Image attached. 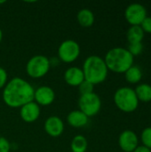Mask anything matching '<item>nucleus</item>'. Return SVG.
I'll use <instances>...</instances> for the list:
<instances>
[{
	"label": "nucleus",
	"mask_w": 151,
	"mask_h": 152,
	"mask_svg": "<svg viewBox=\"0 0 151 152\" xmlns=\"http://www.w3.org/2000/svg\"><path fill=\"white\" fill-rule=\"evenodd\" d=\"M124 74H125V80L132 85L139 84L142 78V69L136 65H133L132 67H130Z\"/></svg>",
	"instance_id": "f3484780"
},
{
	"label": "nucleus",
	"mask_w": 151,
	"mask_h": 152,
	"mask_svg": "<svg viewBox=\"0 0 151 152\" xmlns=\"http://www.w3.org/2000/svg\"><path fill=\"white\" fill-rule=\"evenodd\" d=\"M139 102H151V86L150 84H139L134 89Z\"/></svg>",
	"instance_id": "a211bd4d"
},
{
	"label": "nucleus",
	"mask_w": 151,
	"mask_h": 152,
	"mask_svg": "<svg viewBox=\"0 0 151 152\" xmlns=\"http://www.w3.org/2000/svg\"><path fill=\"white\" fill-rule=\"evenodd\" d=\"M88 119L89 118L79 110L70 111L67 117V121L69 125L75 128H80L86 126L88 123Z\"/></svg>",
	"instance_id": "4468645a"
},
{
	"label": "nucleus",
	"mask_w": 151,
	"mask_h": 152,
	"mask_svg": "<svg viewBox=\"0 0 151 152\" xmlns=\"http://www.w3.org/2000/svg\"><path fill=\"white\" fill-rule=\"evenodd\" d=\"M77 22L85 28L91 27L94 22V14L89 9H81L77 14Z\"/></svg>",
	"instance_id": "2eb2a0df"
},
{
	"label": "nucleus",
	"mask_w": 151,
	"mask_h": 152,
	"mask_svg": "<svg viewBox=\"0 0 151 152\" xmlns=\"http://www.w3.org/2000/svg\"><path fill=\"white\" fill-rule=\"evenodd\" d=\"M118 145L123 152H133L139 146V137L133 130H125L119 134Z\"/></svg>",
	"instance_id": "1a4fd4ad"
},
{
	"label": "nucleus",
	"mask_w": 151,
	"mask_h": 152,
	"mask_svg": "<svg viewBox=\"0 0 151 152\" xmlns=\"http://www.w3.org/2000/svg\"><path fill=\"white\" fill-rule=\"evenodd\" d=\"M141 28H142L143 32L144 33H149L151 34V17L150 16H147L143 21L142 22V24L140 25Z\"/></svg>",
	"instance_id": "5701e85b"
},
{
	"label": "nucleus",
	"mask_w": 151,
	"mask_h": 152,
	"mask_svg": "<svg viewBox=\"0 0 151 152\" xmlns=\"http://www.w3.org/2000/svg\"><path fill=\"white\" fill-rule=\"evenodd\" d=\"M78 106L79 110H81L88 118L93 117L101 110V100L95 93L80 95L78 100Z\"/></svg>",
	"instance_id": "423d86ee"
},
{
	"label": "nucleus",
	"mask_w": 151,
	"mask_h": 152,
	"mask_svg": "<svg viewBox=\"0 0 151 152\" xmlns=\"http://www.w3.org/2000/svg\"><path fill=\"white\" fill-rule=\"evenodd\" d=\"M114 102L118 110L125 113L135 111L140 103L134 89L128 86L120 87L115 92Z\"/></svg>",
	"instance_id": "20e7f679"
},
{
	"label": "nucleus",
	"mask_w": 151,
	"mask_h": 152,
	"mask_svg": "<svg viewBox=\"0 0 151 152\" xmlns=\"http://www.w3.org/2000/svg\"><path fill=\"white\" fill-rule=\"evenodd\" d=\"M141 142L142 145L151 150V126L146 127L142 130L141 134Z\"/></svg>",
	"instance_id": "aec40b11"
},
{
	"label": "nucleus",
	"mask_w": 151,
	"mask_h": 152,
	"mask_svg": "<svg viewBox=\"0 0 151 152\" xmlns=\"http://www.w3.org/2000/svg\"><path fill=\"white\" fill-rule=\"evenodd\" d=\"M20 115L23 121L27 123H33L36 121L40 116V107L34 101L30 102L20 107Z\"/></svg>",
	"instance_id": "f8f14e48"
},
{
	"label": "nucleus",
	"mask_w": 151,
	"mask_h": 152,
	"mask_svg": "<svg viewBox=\"0 0 151 152\" xmlns=\"http://www.w3.org/2000/svg\"><path fill=\"white\" fill-rule=\"evenodd\" d=\"M34 87L27 80L16 77L7 82L2 97L8 107L20 108L34 101Z\"/></svg>",
	"instance_id": "f257e3e1"
},
{
	"label": "nucleus",
	"mask_w": 151,
	"mask_h": 152,
	"mask_svg": "<svg viewBox=\"0 0 151 152\" xmlns=\"http://www.w3.org/2000/svg\"><path fill=\"white\" fill-rule=\"evenodd\" d=\"M147 16L146 7L140 3L130 4L125 10V18L131 26H140Z\"/></svg>",
	"instance_id": "6e6552de"
},
{
	"label": "nucleus",
	"mask_w": 151,
	"mask_h": 152,
	"mask_svg": "<svg viewBox=\"0 0 151 152\" xmlns=\"http://www.w3.org/2000/svg\"><path fill=\"white\" fill-rule=\"evenodd\" d=\"M145 33L141 26H131L126 32V38L129 44L142 43Z\"/></svg>",
	"instance_id": "dca6fc26"
},
{
	"label": "nucleus",
	"mask_w": 151,
	"mask_h": 152,
	"mask_svg": "<svg viewBox=\"0 0 151 152\" xmlns=\"http://www.w3.org/2000/svg\"><path fill=\"white\" fill-rule=\"evenodd\" d=\"M88 147L87 139L81 134L76 135L70 143V149L72 152H85Z\"/></svg>",
	"instance_id": "6ab92c4d"
},
{
	"label": "nucleus",
	"mask_w": 151,
	"mask_h": 152,
	"mask_svg": "<svg viewBox=\"0 0 151 152\" xmlns=\"http://www.w3.org/2000/svg\"><path fill=\"white\" fill-rule=\"evenodd\" d=\"M51 67L49 59L45 55L32 56L27 62L26 72L32 78H40L45 76Z\"/></svg>",
	"instance_id": "39448f33"
},
{
	"label": "nucleus",
	"mask_w": 151,
	"mask_h": 152,
	"mask_svg": "<svg viewBox=\"0 0 151 152\" xmlns=\"http://www.w3.org/2000/svg\"><path fill=\"white\" fill-rule=\"evenodd\" d=\"M7 80H8V76L6 70L4 68L0 67V89L5 86V85L7 84Z\"/></svg>",
	"instance_id": "b1692460"
},
{
	"label": "nucleus",
	"mask_w": 151,
	"mask_h": 152,
	"mask_svg": "<svg viewBox=\"0 0 151 152\" xmlns=\"http://www.w3.org/2000/svg\"><path fill=\"white\" fill-rule=\"evenodd\" d=\"M127 50L130 52V53L134 57L137 55H140L143 51V45L142 43H136V44H129Z\"/></svg>",
	"instance_id": "4be33fe9"
},
{
	"label": "nucleus",
	"mask_w": 151,
	"mask_h": 152,
	"mask_svg": "<svg viewBox=\"0 0 151 152\" xmlns=\"http://www.w3.org/2000/svg\"><path fill=\"white\" fill-rule=\"evenodd\" d=\"M133 152H151V150L143 145H139Z\"/></svg>",
	"instance_id": "a878e982"
},
{
	"label": "nucleus",
	"mask_w": 151,
	"mask_h": 152,
	"mask_svg": "<svg viewBox=\"0 0 151 152\" xmlns=\"http://www.w3.org/2000/svg\"><path fill=\"white\" fill-rule=\"evenodd\" d=\"M54 99L55 93L53 89L48 86H42L35 90L34 102L39 106H48L53 102Z\"/></svg>",
	"instance_id": "9d476101"
},
{
	"label": "nucleus",
	"mask_w": 151,
	"mask_h": 152,
	"mask_svg": "<svg viewBox=\"0 0 151 152\" xmlns=\"http://www.w3.org/2000/svg\"><path fill=\"white\" fill-rule=\"evenodd\" d=\"M5 2H6L5 0H1V1H0V4H4Z\"/></svg>",
	"instance_id": "cd10ccee"
},
{
	"label": "nucleus",
	"mask_w": 151,
	"mask_h": 152,
	"mask_svg": "<svg viewBox=\"0 0 151 152\" xmlns=\"http://www.w3.org/2000/svg\"><path fill=\"white\" fill-rule=\"evenodd\" d=\"M2 39H3V31H2V29L0 28V43H1V41H2Z\"/></svg>",
	"instance_id": "bb28decb"
},
{
	"label": "nucleus",
	"mask_w": 151,
	"mask_h": 152,
	"mask_svg": "<svg viewBox=\"0 0 151 152\" xmlns=\"http://www.w3.org/2000/svg\"><path fill=\"white\" fill-rule=\"evenodd\" d=\"M82 70L84 72L85 80L94 86L104 82L109 73L104 59L98 55L88 56L84 61Z\"/></svg>",
	"instance_id": "7ed1b4c3"
},
{
	"label": "nucleus",
	"mask_w": 151,
	"mask_h": 152,
	"mask_svg": "<svg viewBox=\"0 0 151 152\" xmlns=\"http://www.w3.org/2000/svg\"><path fill=\"white\" fill-rule=\"evenodd\" d=\"M93 89H94V85H93L92 83L86 80H84L78 86V91H79L80 95H85V94L93 93Z\"/></svg>",
	"instance_id": "412c9836"
},
{
	"label": "nucleus",
	"mask_w": 151,
	"mask_h": 152,
	"mask_svg": "<svg viewBox=\"0 0 151 152\" xmlns=\"http://www.w3.org/2000/svg\"><path fill=\"white\" fill-rule=\"evenodd\" d=\"M122 152H123V151H122Z\"/></svg>",
	"instance_id": "c756f323"
},
{
	"label": "nucleus",
	"mask_w": 151,
	"mask_h": 152,
	"mask_svg": "<svg viewBox=\"0 0 151 152\" xmlns=\"http://www.w3.org/2000/svg\"><path fill=\"white\" fill-rule=\"evenodd\" d=\"M44 128L47 134L52 137H59L64 131V123L57 116H51L44 121Z\"/></svg>",
	"instance_id": "9b49d317"
},
{
	"label": "nucleus",
	"mask_w": 151,
	"mask_h": 152,
	"mask_svg": "<svg viewBox=\"0 0 151 152\" xmlns=\"http://www.w3.org/2000/svg\"><path fill=\"white\" fill-rule=\"evenodd\" d=\"M65 82L71 86H78L84 80L85 76L82 69L78 67H70L64 73Z\"/></svg>",
	"instance_id": "ddd939ff"
},
{
	"label": "nucleus",
	"mask_w": 151,
	"mask_h": 152,
	"mask_svg": "<svg viewBox=\"0 0 151 152\" xmlns=\"http://www.w3.org/2000/svg\"><path fill=\"white\" fill-rule=\"evenodd\" d=\"M59 58L66 63L75 61L80 55L79 44L72 39H67L61 43L58 48Z\"/></svg>",
	"instance_id": "0eeeda50"
},
{
	"label": "nucleus",
	"mask_w": 151,
	"mask_h": 152,
	"mask_svg": "<svg viewBox=\"0 0 151 152\" xmlns=\"http://www.w3.org/2000/svg\"><path fill=\"white\" fill-rule=\"evenodd\" d=\"M0 137H1V136H0Z\"/></svg>",
	"instance_id": "c85d7f7f"
},
{
	"label": "nucleus",
	"mask_w": 151,
	"mask_h": 152,
	"mask_svg": "<svg viewBox=\"0 0 151 152\" xmlns=\"http://www.w3.org/2000/svg\"><path fill=\"white\" fill-rule=\"evenodd\" d=\"M109 70L123 74L133 65L134 57L124 47H114L108 51L103 58Z\"/></svg>",
	"instance_id": "f03ea898"
},
{
	"label": "nucleus",
	"mask_w": 151,
	"mask_h": 152,
	"mask_svg": "<svg viewBox=\"0 0 151 152\" xmlns=\"http://www.w3.org/2000/svg\"><path fill=\"white\" fill-rule=\"evenodd\" d=\"M10 142L4 137H0V152H10Z\"/></svg>",
	"instance_id": "393cba45"
}]
</instances>
